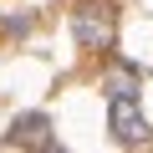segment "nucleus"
I'll list each match as a JSON object with an SVG mask.
<instances>
[{
	"instance_id": "2",
	"label": "nucleus",
	"mask_w": 153,
	"mask_h": 153,
	"mask_svg": "<svg viewBox=\"0 0 153 153\" xmlns=\"http://www.w3.org/2000/svg\"><path fill=\"white\" fill-rule=\"evenodd\" d=\"M107 123H112L117 143H143V138H148V123H143V112H138V92H133L128 82H117V87L107 92Z\"/></svg>"
},
{
	"instance_id": "1",
	"label": "nucleus",
	"mask_w": 153,
	"mask_h": 153,
	"mask_svg": "<svg viewBox=\"0 0 153 153\" xmlns=\"http://www.w3.org/2000/svg\"><path fill=\"white\" fill-rule=\"evenodd\" d=\"M71 31H76V46L107 51L112 36H117V16H112V5H102V0H87V5L71 10Z\"/></svg>"
},
{
	"instance_id": "3",
	"label": "nucleus",
	"mask_w": 153,
	"mask_h": 153,
	"mask_svg": "<svg viewBox=\"0 0 153 153\" xmlns=\"http://www.w3.org/2000/svg\"><path fill=\"white\" fill-rule=\"evenodd\" d=\"M10 143H21V148H56V138H51V117H46V112H26V117H16V123H10Z\"/></svg>"
}]
</instances>
